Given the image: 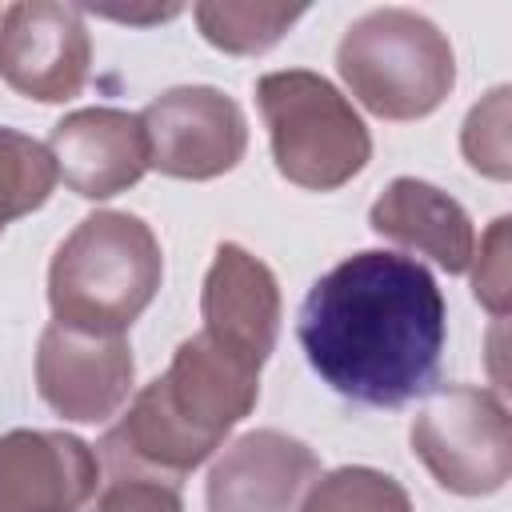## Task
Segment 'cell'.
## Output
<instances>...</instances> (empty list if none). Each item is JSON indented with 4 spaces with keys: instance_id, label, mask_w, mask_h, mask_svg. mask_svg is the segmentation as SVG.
Listing matches in <instances>:
<instances>
[{
    "instance_id": "cell-1",
    "label": "cell",
    "mask_w": 512,
    "mask_h": 512,
    "mask_svg": "<svg viewBox=\"0 0 512 512\" xmlns=\"http://www.w3.org/2000/svg\"><path fill=\"white\" fill-rule=\"evenodd\" d=\"M296 336L332 392L372 408H400L428 392L436 376L448 308L420 260L364 248L308 288Z\"/></svg>"
},
{
    "instance_id": "cell-2",
    "label": "cell",
    "mask_w": 512,
    "mask_h": 512,
    "mask_svg": "<svg viewBox=\"0 0 512 512\" xmlns=\"http://www.w3.org/2000/svg\"><path fill=\"white\" fill-rule=\"evenodd\" d=\"M260 368L208 332L188 336L172 364L144 384L120 424L104 436L108 464L120 480H164L204 464L224 436L256 408Z\"/></svg>"
},
{
    "instance_id": "cell-3",
    "label": "cell",
    "mask_w": 512,
    "mask_h": 512,
    "mask_svg": "<svg viewBox=\"0 0 512 512\" xmlns=\"http://www.w3.org/2000/svg\"><path fill=\"white\" fill-rule=\"evenodd\" d=\"M164 276L160 240L132 212H92L48 264L52 320L84 332L124 336L152 304Z\"/></svg>"
},
{
    "instance_id": "cell-4",
    "label": "cell",
    "mask_w": 512,
    "mask_h": 512,
    "mask_svg": "<svg viewBox=\"0 0 512 512\" xmlns=\"http://www.w3.org/2000/svg\"><path fill=\"white\" fill-rule=\"evenodd\" d=\"M336 72L348 92L380 120H420L456 84L448 36L412 8H372L336 44Z\"/></svg>"
},
{
    "instance_id": "cell-5",
    "label": "cell",
    "mask_w": 512,
    "mask_h": 512,
    "mask_svg": "<svg viewBox=\"0 0 512 512\" xmlns=\"http://www.w3.org/2000/svg\"><path fill=\"white\" fill-rule=\"evenodd\" d=\"M256 104L284 180L312 192H332L364 172L372 136L348 96L320 72H268L256 80Z\"/></svg>"
},
{
    "instance_id": "cell-6",
    "label": "cell",
    "mask_w": 512,
    "mask_h": 512,
    "mask_svg": "<svg viewBox=\"0 0 512 512\" xmlns=\"http://www.w3.org/2000/svg\"><path fill=\"white\" fill-rule=\"evenodd\" d=\"M412 452L444 492L492 496L512 472L508 408L492 388H436L412 420Z\"/></svg>"
},
{
    "instance_id": "cell-7",
    "label": "cell",
    "mask_w": 512,
    "mask_h": 512,
    "mask_svg": "<svg viewBox=\"0 0 512 512\" xmlns=\"http://www.w3.org/2000/svg\"><path fill=\"white\" fill-rule=\"evenodd\" d=\"M148 168L176 180H212L232 172L248 148L240 104L212 84H180L140 112Z\"/></svg>"
},
{
    "instance_id": "cell-8",
    "label": "cell",
    "mask_w": 512,
    "mask_h": 512,
    "mask_svg": "<svg viewBox=\"0 0 512 512\" xmlns=\"http://www.w3.org/2000/svg\"><path fill=\"white\" fill-rule=\"evenodd\" d=\"M92 64L84 12L56 0H20L0 12V80L40 104L80 96Z\"/></svg>"
},
{
    "instance_id": "cell-9",
    "label": "cell",
    "mask_w": 512,
    "mask_h": 512,
    "mask_svg": "<svg viewBox=\"0 0 512 512\" xmlns=\"http://www.w3.org/2000/svg\"><path fill=\"white\" fill-rule=\"evenodd\" d=\"M132 348L124 336L48 324L36 344L40 400L76 424H100L116 416L132 396Z\"/></svg>"
},
{
    "instance_id": "cell-10",
    "label": "cell",
    "mask_w": 512,
    "mask_h": 512,
    "mask_svg": "<svg viewBox=\"0 0 512 512\" xmlns=\"http://www.w3.org/2000/svg\"><path fill=\"white\" fill-rule=\"evenodd\" d=\"M320 480L316 452L280 432L256 428L236 436L208 472V512H300Z\"/></svg>"
},
{
    "instance_id": "cell-11",
    "label": "cell",
    "mask_w": 512,
    "mask_h": 512,
    "mask_svg": "<svg viewBox=\"0 0 512 512\" xmlns=\"http://www.w3.org/2000/svg\"><path fill=\"white\" fill-rule=\"evenodd\" d=\"M100 484L92 444L72 432H0V512H80Z\"/></svg>"
},
{
    "instance_id": "cell-12",
    "label": "cell",
    "mask_w": 512,
    "mask_h": 512,
    "mask_svg": "<svg viewBox=\"0 0 512 512\" xmlns=\"http://www.w3.org/2000/svg\"><path fill=\"white\" fill-rule=\"evenodd\" d=\"M44 148L52 156L56 180H64L68 192H76L84 200L120 196L148 172L140 116H132L124 108L68 112L52 128Z\"/></svg>"
},
{
    "instance_id": "cell-13",
    "label": "cell",
    "mask_w": 512,
    "mask_h": 512,
    "mask_svg": "<svg viewBox=\"0 0 512 512\" xmlns=\"http://www.w3.org/2000/svg\"><path fill=\"white\" fill-rule=\"evenodd\" d=\"M200 316V332L264 364L280 332V284L272 268L232 240L220 244L200 288Z\"/></svg>"
},
{
    "instance_id": "cell-14",
    "label": "cell",
    "mask_w": 512,
    "mask_h": 512,
    "mask_svg": "<svg viewBox=\"0 0 512 512\" xmlns=\"http://www.w3.org/2000/svg\"><path fill=\"white\" fill-rule=\"evenodd\" d=\"M368 224L376 236L428 256L448 276L464 272L476 252V228H472V216L464 212V204L416 176H396L372 200Z\"/></svg>"
},
{
    "instance_id": "cell-15",
    "label": "cell",
    "mask_w": 512,
    "mask_h": 512,
    "mask_svg": "<svg viewBox=\"0 0 512 512\" xmlns=\"http://www.w3.org/2000/svg\"><path fill=\"white\" fill-rule=\"evenodd\" d=\"M196 24L200 36L232 56H260L268 52L308 8L304 4H196Z\"/></svg>"
},
{
    "instance_id": "cell-16",
    "label": "cell",
    "mask_w": 512,
    "mask_h": 512,
    "mask_svg": "<svg viewBox=\"0 0 512 512\" xmlns=\"http://www.w3.org/2000/svg\"><path fill=\"white\" fill-rule=\"evenodd\" d=\"M56 188L52 156L40 140L0 124V232L36 212Z\"/></svg>"
},
{
    "instance_id": "cell-17",
    "label": "cell",
    "mask_w": 512,
    "mask_h": 512,
    "mask_svg": "<svg viewBox=\"0 0 512 512\" xmlns=\"http://www.w3.org/2000/svg\"><path fill=\"white\" fill-rule=\"evenodd\" d=\"M300 512H412V500L388 472L368 464H344L320 472Z\"/></svg>"
},
{
    "instance_id": "cell-18",
    "label": "cell",
    "mask_w": 512,
    "mask_h": 512,
    "mask_svg": "<svg viewBox=\"0 0 512 512\" xmlns=\"http://www.w3.org/2000/svg\"><path fill=\"white\" fill-rule=\"evenodd\" d=\"M460 148L468 164L492 180H508L512 160H508V84L492 88L464 120Z\"/></svg>"
},
{
    "instance_id": "cell-19",
    "label": "cell",
    "mask_w": 512,
    "mask_h": 512,
    "mask_svg": "<svg viewBox=\"0 0 512 512\" xmlns=\"http://www.w3.org/2000/svg\"><path fill=\"white\" fill-rule=\"evenodd\" d=\"M508 216H496L472 252V296L496 316H508Z\"/></svg>"
},
{
    "instance_id": "cell-20",
    "label": "cell",
    "mask_w": 512,
    "mask_h": 512,
    "mask_svg": "<svg viewBox=\"0 0 512 512\" xmlns=\"http://www.w3.org/2000/svg\"><path fill=\"white\" fill-rule=\"evenodd\" d=\"M92 512H184V504L164 480H116Z\"/></svg>"
}]
</instances>
